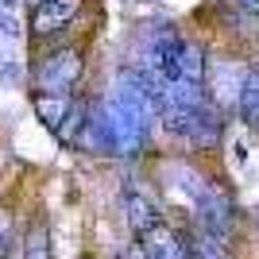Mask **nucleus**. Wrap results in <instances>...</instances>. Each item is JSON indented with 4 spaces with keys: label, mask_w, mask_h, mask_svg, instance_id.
Returning <instances> with one entry per match:
<instances>
[{
    "label": "nucleus",
    "mask_w": 259,
    "mask_h": 259,
    "mask_svg": "<svg viewBox=\"0 0 259 259\" xmlns=\"http://www.w3.org/2000/svg\"><path fill=\"white\" fill-rule=\"evenodd\" d=\"M81 70H85L81 47L47 43V51L31 62V89L35 93H70L81 81Z\"/></svg>",
    "instance_id": "obj_1"
},
{
    "label": "nucleus",
    "mask_w": 259,
    "mask_h": 259,
    "mask_svg": "<svg viewBox=\"0 0 259 259\" xmlns=\"http://www.w3.org/2000/svg\"><path fill=\"white\" fill-rule=\"evenodd\" d=\"M81 8H85V0H43L31 8L27 31L35 43H62V35L77 23Z\"/></svg>",
    "instance_id": "obj_2"
},
{
    "label": "nucleus",
    "mask_w": 259,
    "mask_h": 259,
    "mask_svg": "<svg viewBox=\"0 0 259 259\" xmlns=\"http://www.w3.org/2000/svg\"><path fill=\"white\" fill-rule=\"evenodd\" d=\"M31 108L39 112L43 124H58L74 108V101H70V93H31Z\"/></svg>",
    "instance_id": "obj_3"
},
{
    "label": "nucleus",
    "mask_w": 259,
    "mask_h": 259,
    "mask_svg": "<svg viewBox=\"0 0 259 259\" xmlns=\"http://www.w3.org/2000/svg\"><path fill=\"white\" fill-rule=\"evenodd\" d=\"M236 97H240V112H244V116L259 128V62L244 70V81H240V93H236Z\"/></svg>",
    "instance_id": "obj_4"
},
{
    "label": "nucleus",
    "mask_w": 259,
    "mask_h": 259,
    "mask_svg": "<svg viewBox=\"0 0 259 259\" xmlns=\"http://www.w3.org/2000/svg\"><path fill=\"white\" fill-rule=\"evenodd\" d=\"M240 12H251V16H259V0H232Z\"/></svg>",
    "instance_id": "obj_5"
},
{
    "label": "nucleus",
    "mask_w": 259,
    "mask_h": 259,
    "mask_svg": "<svg viewBox=\"0 0 259 259\" xmlns=\"http://www.w3.org/2000/svg\"><path fill=\"white\" fill-rule=\"evenodd\" d=\"M23 4H27V8H35V4H43V0H23Z\"/></svg>",
    "instance_id": "obj_6"
}]
</instances>
